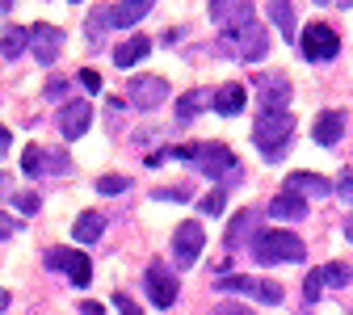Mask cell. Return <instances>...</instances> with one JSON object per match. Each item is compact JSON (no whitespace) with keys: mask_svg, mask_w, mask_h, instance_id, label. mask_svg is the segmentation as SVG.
Returning a JSON list of instances; mask_svg holds the SVG:
<instances>
[{"mask_svg":"<svg viewBox=\"0 0 353 315\" xmlns=\"http://www.w3.org/2000/svg\"><path fill=\"white\" fill-rule=\"evenodd\" d=\"M172 156L198 164V172H206L210 181H232V176H240L236 152H232L228 143H185V148H176Z\"/></svg>","mask_w":353,"mask_h":315,"instance_id":"obj_1","label":"cell"},{"mask_svg":"<svg viewBox=\"0 0 353 315\" xmlns=\"http://www.w3.org/2000/svg\"><path fill=\"white\" fill-rule=\"evenodd\" d=\"M290 134H294V118L286 110H261L256 126H252V139L265 156V164H278L290 148Z\"/></svg>","mask_w":353,"mask_h":315,"instance_id":"obj_2","label":"cell"},{"mask_svg":"<svg viewBox=\"0 0 353 315\" xmlns=\"http://www.w3.org/2000/svg\"><path fill=\"white\" fill-rule=\"evenodd\" d=\"M252 256H256L261 265H299V261L307 256V248H303V240H299L294 232L270 227V232H261V236L252 240Z\"/></svg>","mask_w":353,"mask_h":315,"instance_id":"obj_3","label":"cell"},{"mask_svg":"<svg viewBox=\"0 0 353 315\" xmlns=\"http://www.w3.org/2000/svg\"><path fill=\"white\" fill-rule=\"evenodd\" d=\"M223 55H240L244 63H261L265 55H270V30H265V21H244V26H228L223 34Z\"/></svg>","mask_w":353,"mask_h":315,"instance_id":"obj_4","label":"cell"},{"mask_svg":"<svg viewBox=\"0 0 353 315\" xmlns=\"http://www.w3.org/2000/svg\"><path fill=\"white\" fill-rule=\"evenodd\" d=\"M299 51H303V59H312V63H328L341 51V34L328 21H312L299 34Z\"/></svg>","mask_w":353,"mask_h":315,"instance_id":"obj_5","label":"cell"},{"mask_svg":"<svg viewBox=\"0 0 353 315\" xmlns=\"http://www.w3.org/2000/svg\"><path fill=\"white\" fill-rule=\"evenodd\" d=\"M202 248H206V232H202V223H198V219H185L181 227L172 232V265H176V269L198 265Z\"/></svg>","mask_w":353,"mask_h":315,"instance_id":"obj_6","label":"cell"},{"mask_svg":"<svg viewBox=\"0 0 353 315\" xmlns=\"http://www.w3.org/2000/svg\"><path fill=\"white\" fill-rule=\"evenodd\" d=\"M30 51L42 68H51L59 55H63V30L59 26H47V21H38L30 26Z\"/></svg>","mask_w":353,"mask_h":315,"instance_id":"obj_7","label":"cell"},{"mask_svg":"<svg viewBox=\"0 0 353 315\" xmlns=\"http://www.w3.org/2000/svg\"><path fill=\"white\" fill-rule=\"evenodd\" d=\"M143 286H148V298H152L160 311H168V307L176 303V274H172V269H164V261H152V265H148Z\"/></svg>","mask_w":353,"mask_h":315,"instance_id":"obj_8","label":"cell"},{"mask_svg":"<svg viewBox=\"0 0 353 315\" xmlns=\"http://www.w3.org/2000/svg\"><path fill=\"white\" fill-rule=\"evenodd\" d=\"M168 80L164 76H135L130 80V88H126V97H130V105L135 110H156V105H164L168 101Z\"/></svg>","mask_w":353,"mask_h":315,"instance_id":"obj_9","label":"cell"},{"mask_svg":"<svg viewBox=\"0 0 353 315\" xmlns=\"http://www.w3.org/2000/svg\"><path fill=\"white\" fill-rule=\"evenodd\" d=\"M47 265H51V269H63V274L72 278V286H88V278H93V261H88V252L47 248Z\"/></svg>","mask_w":353,"mask_h":315,"instance_id":"obj_10","label":"cell"},{"mask_svg":"<svg viewBox=\"0 0 353 315\" xmlns=\"http://www.w3.org/2000/svg\"><path fill=\"white\" fill-rule=\"evenodd\" d=\"M256 227H261V210H240V214L232 219V227H228V236H223V244H228V252H240V248H252V240L261 236Z\"/></svg>","mask_w":353,"mask_h":315,"instance_id":"obj_11","label":"cell"},{"mask_svg":"<svg viewBox=\"0 0 353 315\" xmlns=\"http://www.w3.org/2000/svg\"><path fill=\"white\" fill-rule=\"evenodd\" d=\"M88 126H93V105L88 101H63V110H59V134L63 139H80Z\"/></svg>","mask_w":353,"mask_h":315,"instance_id":"obj_12","label":"cell"},{"mask_svg":"<svg viewBox=\"0 0 353 315\" xmlns=\"http://www.w3.org/2000/svg\"><path fill=\"white\" fill-rule=\"evenodd\" d=\"M256 93H261V110H286V101L294 97V88H290V80L282 72H274V76L256 80Z\"/></svg>","mask_w":353,"mask_h":315,"instance_id":"obj_13","label":"cell"},{"mask_svg":"<svg viewBox=\"0 0 353 315\" xmlns=\"http://www.w3.org/2000/svg\"><path fill=\"white\" fill-rule=\"evenodd\" d=\"M312 139H316L320 148H336V143L345 139V114H341V110L320 114V118H316V126H312Z\"/></svg>","mask_w":353,"mask_h":315,"instance_id":"obj_14","label":"cell"},{"mask_svg":"<svg viewBox=\"0 0 353 315\" xmlns=\"http://www.w3.org/2000/svg\"><path fill=\"white\" fill-rule=\"evenodd\" d=\"M286 190L290 194H303V198H328L332 194V181L320 172H290L286 176Z\"/></svg>","mask_w":353,"mask_h":315,"instance_id":"obj_15","label":"cell"},{"mask_svg":"<svg viewBox=\"0 0 353 315\" xmlns=\"http://www.w3.org/2000/svg\"><path fill=\"white\" fill-rule=\"evenodd\" d=\"M148 55H152V38H143V34H130L126 42H118V47H114V63L118 68H130V63H139Z\"/></svg>","mask_w":353,"mask_h":315,"instance_id":"obj_16","label":"cell"},{"mask_svg":"<svg viewBox=\"0 0 353 315\" xmlns=\"http://www.w3.org/2000/svg\"><path fill=\"white\" fill-rule=\"evenodd\" d=\"M244 101H248V88H244V84H223V88L210 97V105L223 114V118H236V114L244 110Z\"/></svg>","mask_w":353,"mask_h":315,"instance_id":"obj_17","label":"cell"},{"mask_svg":"<svg viewBox=\"0 0 353 315\" xmlns=\"http://www.w3.org/2000/svg\"><path fill=\"white\" fill-rule=\"evenodd\" d=\"M270 219H286V223H294V219H307V198H303V194H290V190H282V194L270 202Z\"/></svg>","mask_w":353,"mask_h":315,"instance_id":"obj_18","label":"cell"},{"mask_svg":"<svg viewBox=\"0 0 353 315\" xmlns=\"http://www.w3.org/2000/svg\"><path fill=\"white\" fill-rule=\"evenodd\" d=\"M101 232H105V214H97V210H84V214L72 223V236H76L80 244H97Z\"/></svg>","mask_w":353,"mask_h":315,"instance_id":"obj_19","label":"cell"},{"mask_svg":"<svg viewBox=\"0 0 353 315\" xmlns=\"http://www.w3.org/2000/svg\"><path fill=\"white\" fill-rule=\"evenodd\" d=\"M265 13H270V21L282 30V38L299 47V30H294V5H282V0H278V5H265Z\"/></svg>","mask_w":353,"mask_h":315,"instance_id":"obj_20","label":"cell"},{"mask_svg":"<svg viewBox=\"0 0 353 315\" xmlns=\"http://www.w3.org/2000/svg\"><path fill=\"white\" fill-rule=\"evenodd\" d=\"M148 13H152V0H135V5H114V26L130 30L135 21H143Z\"/></svg>","mask_w":353,"mask_h":315,"instance_id":"obj_21","label":"cell"},{"mask_svg":"<svg viewBox=\"0 0 353 315\" xmlns=\"http://www.w3.org/2000/svg\"><path fill=\"white\" fill-rule=\"evenodd\" d=\"M26 47H30V30H21V26L5 30V38H0V55H5V59H17Z\"/></svg>","mask_w":353,"mask_h":315,"instance_id":"obj_22","label":"cell"},{"mask_svg":"<svg viewBox=\"0 0 353 315\" xmlns=\"http://www.w3.org/2000/svg\"><path fill=\"white\" fill-rule=\"evenodd\" d=\"M202 105H206V93H198V88H194V93H185L181 101H176V122L190 126V122L202 114Z\"/></svg>","mask_w":353,"mask_h":315,"instance_id":"obj_23","label":"cell"},{"mask_svg":"<svg viewBox=\"0 0 353 315\" xmlns=\"http://www.w3.org/2000/svg\"><path fill=\"white\" fill-rule=\"evenodd\" d=\"M210 13L219 17V21H232V26H244V21H252V5H219V0H214V5H210Z\"/></svg>","mask_w":353,"mask_h":315,"instance_id":"obj_24","label":"cell"},{"mask_svg":"<svg viewBox=\"0 0 353 315\" xmlns=\"http://www.w3.org/2000/svg\"><path fill=\"white\" fill-rule=\"evenodd\" d=\"M110 26H114V9H93V13H88V38H93V42H101L105 34H110Z\"/></svg>","mask_w":353,"mask_h":315,"instance_id":"obj_25","label":"cell"},{"mask_svg":"<svg viewBox=\"0 0 353 315\" xmlns=\"http://www.w3.org/2000/svg\"><path fill=\"white\" fill-rule=\"evenodd\" d=\"M252 286H256V278H244V274H232V278H219V282H214L219 294H244V290H252Z\"/></svg>","mask_w":353,"mask_h":315,"instance_id":"obj_26","label":"cell"},{"mask_svg":"<svg viewBox=\"0 0 353 315\" xmlns=\"http://www.w3.org/2000/svg\"><path fill=\"white\" fill-rule=\"evenodd\" d=\"M42 172H72V160H68L63 152L42 148Z\"/></svg>","mask_w":353,"mask_h":315,"instance_id":"obj_27","label":"cell"},{"mask_svg":"<svg viewBox=\"0 0 353 315\" xmlns=\"http://www.w3.org/2000/svg\"><path fill=\"white\" fill-rule=\"evenodd\" d=\"M252 294H256L261 303H270V307H278V303L286 298V290H282L278 282H256V286H252Z\"/></svg>","mask_w":353,"mask_h":315,"instance_id":"obj_28","label":"cell"},{"mask_svg":"<svg viewBox=\"0 0 353 315\" xmlns=\"http://www.w3.org/2000/svg\"><path fill=\"white\" fill-rule=\"evenodd\" d=\"M228 190H232V185H214V190L202 198V214H219V210H223V202H228Z\"/></svg>","mask_w":353,"mask_h":315,"instance_id":"obj_29","label":"cell"},{"mask_svg":"<svg viewBox=\"0 0 353 315\" xmlns=\"http://www.w3.org/2000/svg\"><path fill=\"white\" fill-rule=\"evenodd\" d=\"M122 190H126V176H118V172H105V176H97V194L114 198V194H122Z\"/></svg>","mask_w":353,"mask_h":315,"instance_id":"obj_30","label":"cell"},{"mask_svg":"<svg viewBox=\"0 0 353 315\" xmlns=\"http://www.w3.org/2000/svg\"><path fill=\"white\" fill-rule=\"evenodd\" d=\"M303 294H307V303H316V298L324 294V269H312V274H307V282H303Z\"/></svg>","mask_w":353,"mask_h":315,"instance_id":"obj_31","label":"cell"},{"mask_svg":"<svg viewBox=\"0 0 353 315\" xmlns=\"http://www.w3.org/2000/svg\"><path fill=\"white\" fill-rule=\"evenodd\" d=\"M21 168H26L30 176H42V148H26V152H21Z\"/></svg>","mask_w":353,"mask_h":315,"instance_id":"obj_32","label":"cell"},{"mask_svg":"<svg viewBox=\"0 0 353 315\" xmlns=\"http://www.w3.org/2000/svg\"><path fill=\"white\" fill-rule=\"evenodd\" d=\"M345 282H349V269H345V265H324V286L336 290V286H345Z\"/></svg>","mask_w":353,"mask_h":315,"instance_id":"obj_33","label":"cell"},{"mask_svg":"<svg viewBox=\"0 0 353 315\" xmlns=\"http://www.w3.org/2000/svg\"><path fill=\"white\" fill-rule=\"evenodd\" d=\"M114 307H118V311H122V315H143V307H139V303H135V298H130V294H122V290H118V294H114Z\"/></svg>","mask_w":353,"mask_h":315,"instance_id":"obj_34","label":"cell"},{"mask_svg":"<svg viewBox=\"0 0 353 315\" xmlns=\"http://www.w3.org/2000/svg\"><path fill=\"white\" fill-rule=\"evenodd\" d=\"M336 194H341V198L353 206V168H345V172L336 176Z\"/></svg>","mask_w":353,"mask_h":315,"instance_id":"obj_35","label":"cell"},{"mask_svg":"<svg viewBox=\"0 0 353 315\" xmlns=\"http://www.w3.org/2000/svg\"><path fill=\"white\" fill-rule=\"evenodd\" d=\"M80 84L88 88V93H101V84H105V80H101V72H93V68H84V72H80Z\"/></svg>","mask_w":353,"mask_h":315,"instance_id":"obj_36","label":"cell"},{"mask_svg":"<svg viewBox=\"0 0 353 315\" xmlns=\"http://www.w3.org/2000/svg\"><path fill=\"white\" fill-rule=\"evenodd\" d=\"M17 210L21 214H38V194H17Z\"/></svg>","mask_w":353,"mask_h":315,"instance_id":"obj_37","label":"cell"},{"mask_svg":"<svg viewBox=\"0 0 353 315\" xmlns=\"http://www.w3.org/2000/svg\"><path fill=\"white\" fill-rule=\"evenodd\" d=\"M42 93H47L51 101H59V97L68 93V80H47V88H42Z\"/></svg>","mask_w":353,"mask_h":315,"instance_id":"obj_38","label":"cell"},{"mask_svg":"<svg viewBox=\"0 0 353 315\" xmlns=\"http://www.w3.org/2000/svg\"><path fill=\"white\" fill-rule=\"evenodd\" d=\"M80 315H105V307L93 303V298H80Z\"/></svg>","mask_w":353,"mask_h":315,"instance_id":"obj_39","label":"cell"},{"mask_svg":"<svg viewBox=\"0 0 353 315\" xmlns=\"http://www.w3.org/2000/svg\"><path fill=\"white\" fill-rule=\"evenodd\" d=\"M219 315H248V307H240V303H228V307H219Z\"/></svg>","mask_w":353,"mask_h":315,"instance_id":"obj_40","label":"cell"},{"mask_svg":"<svg viewBox=\"0 0 353 315\" xmlns=\"http://www.w3.org/2000/svg\"><path fill=\"white\" fill-rule=\"evenodd\" d=\"M9 139H13V134H9L5 126H0V160H5V156H9Z\"/></svg>","mask_w":353,"mask_h":315,"instance_id":"obj_41","label":"cell"},{"mask_svg":"<svg viewBox=\"0 0 353 315\" xmlns=\"http://www.w3.org/2000/svg\"><path fill=\"white\" fill-rule=\"evenodd\" d=\"M9 185H13V181H9V176H5V172H0V198H5V194H9Z\"/></svg>","mask_w":353,"mask_h":315,"instance_id":"obj_42","label":"cell"},{"mask_svg":"<svg viewBox=\"0 0 353 315\" xmlns=\"http://www.w3.org/2000/svg\"><path fill=\"white\" fill-rule=\"evenodd\" d=\"M345 240H349V244H353V214H349V219H345Z\"/></svg>","mask_w":353,"mask_h":315,"instance_id":"obj_43","label":"cell"},{"mask_svg":"<svg viewBox=\"0 0 353 315\" xmlns=\"http://www.w3.org/2000/svg\"><path fill=\"white\" fill-rule=\"evenodd\" d=\"M9 311V290H0V315Z\"/></svg>","mask_w":353,"mask_h":315,"instance_id":"obj_44","label":"cell"},{"mask_svg":"<svg viewBox=\"0 0 353 315\" xmlns=\"http://www.w3.org/2000/svg\"><path fill=\"white\" fill-rule=\"evenodd\" d=\"M5 236H9V232H0V240H5Z\"/></svg>","mask_w":353,"mask_h":315,"instance_id":"obj_45","label":"cell"}]
</instances>
